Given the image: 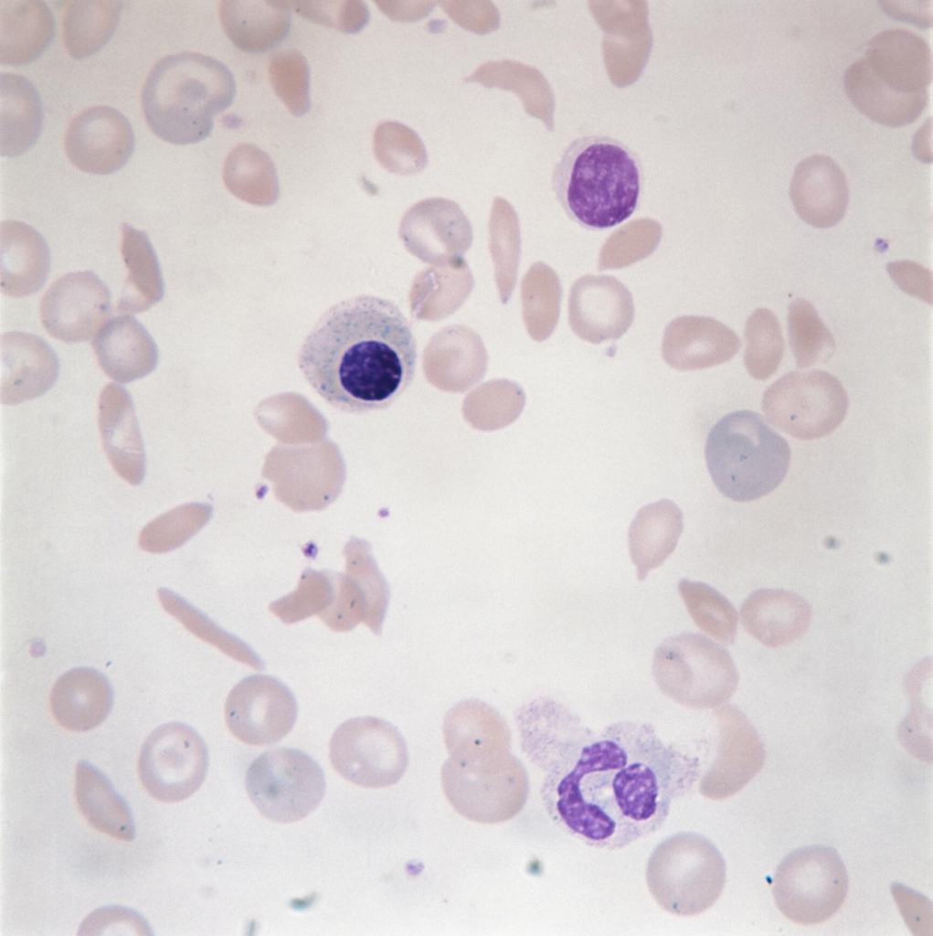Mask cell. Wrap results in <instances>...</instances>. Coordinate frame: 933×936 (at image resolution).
Returning a JSON list of instances; mask_svg holds the SVG:
<instances>
[{"instance_id": "1", "label": "cell", "mask_w": 933, "mask_h": 936, "mask_svg": "<svg viewBox=\"0 0 933 936\" xmlns=\"http://www.w3.org/2000/svg\"><path fill=\"white\" fill-rule=\"evenodd\" d=\"M696 758L648 724L620 721L590 735L547 780L557 821L586 846L622 849L657 831L698 779Z\"/></svg>"}, {"instance_id": "43", "label": "cell", "mask_w": 933, "mask_h": 936, "mask_svg": "<svg viewBox=\"0 0 933 936\" xmlns=\"http://www.w3.org/2000/svg\"><path fill=\"white\" fill-rule=\"evenodd\" d=\"M334 595V575L308 570L292 592L272 601L269 608L283 622L293 623L321 615L331 605Z\"/></svg>"}, {"instance_id": "17", "label": "cell", "mask_w": 933, "mask_h": 936, "mask_svg": "<svg viewBox=\"0 0 933 936\" xmlns=\"http://www.w3.org/2000/svg\"><path fill=\"white\" fill-rule=\"evenodd\" d=\"M134 145L131 123L109 105H95L78 112L69 122L64 140L70 163L92 175H109L122 168Z\"/></svg>"}, {"instance_id": "29", "label": "cell", "mask_w": 933, "mask_h": 936, "mask_svg": "<svg viewBox=\"0 0 933 936\" xmlns=\"http://www.w3.org/2000/svg\"><path fill=\"white\" fill-rule=\"evenodd\" d=\"M290 11L287 1L225 0L218 6L224 32L249 53L266 52L284 40L292 25Z\"/></svg>"}, {"instance_id": "10", "label": "cell", "mask_w": 933, "mask_h": 936, "mask_svg": "<svg viewBox=\"0 0 933 936\" xmlns=\"http://www.w3.org/2000/svg\"><path fill=\"white\" fill-rule=\"evenodd\" d=\"M773 897L780 912L800 925L825 921L843 905L848 875L838 852L825 846L800 847L779 864Z\"/></svg>"}, {"instance_id": "45", "label": "cell", "mask_w": 933, "mask_h": 936, "mask_svg": "<svg viewBox=\"0 0 933 936\" xmlns=\"http://www.w3.org/2000/svg\"><path fill=\"white\" fill-rule=\"evenodd\" d=\"M198 514L192 505L170 510L150 523L141 531L139 547L151 553H164L182 545L193 533Z\"/></svg>"}, {"instance_id": "18", "label": "cell", "mask_w": 933, "mask_h": 936, "mask_svg": "<svg viewBox=\"0 0 933 936\" xmlns=\"http://www.w3.org/2000/svg\"><path fill=\"white\" fill-rule=\"evenodd\" d=\"M569 324L581 339L591 344L619 339L633 323L631 292L617 278L588 274L571 287Z\"/></svg>"}, {"instance_id": "27", "label": "cell", "mask_w": 933, "mask_h": 936, "mask_svg": "<svg viewBox=\"0 0 933 936\" xmlns=\"http://www.w3.org/2000/svg\"><path fill=\"white\" fill-rule=\"evenodd\" d=\"M50 266L48 246L34 228L17 220L0 225V286L5 295L28 296L45 283Z\"/></svg>"}, {"instance_id": "19", "label": "cell", "mask_w": 933, "mask_h": 936, "mask_svg": "<svg viewBox=\"0 0 933 936\" xmlns=\"http://www.w3.org/2000/svg\"><path fill=\"white\" fill-rule=\"evenodd\" d=\"M334 595L318 617L335 632H348L360 622L380 634L389 601V587L367 553L348 558L347 573L334 575Z\"/></svg>"}, {"instance_id": "16", "label": "cell", "mask_w": 933, "mask_h": 936, "mask_svg": "<svg viewBox=\"0 0 933 936\" xmlns=\"http://www.w3.org/2000/svg\"><path fill=\"white\" fill-rule=\"evenodd\" d=\"M111 313L108 286L90 271H73L56 280L40 302L45 330L66 343L89 340Z\"/></svg>"}, {"instance_id": "34", "label": "cell", "mask_w": 933, "mask_h": 936, "mask_svg": "<svg viewBox=\"0 0 933 936\" xmlns=\"http://www.w3.org/2000/svg\"><path fill=\"white\" fill-rule=\"evenodd\" d=\"M121 253L128 275L116 311L121 314L142 313L164 296L157 255L148 235L127 223L122 225Z\"/></svg>"}, {"instance_id": "20", "label": "cell", "mask_w": 933, "mask_h": 936, "mask_svg": "<svg viewBox=\"0 0 933 936\" xmlns=\"http://www.w3.org/2000/svg\"><path fill=\"white\" fill-rule=\"evenodd\" d=\"M59 362L40 336L8 332L0 338V400L15 405L46 393L56 382Z\"/></svg>"}, {"instance_id": "37", "label": "cell", "mask_w": 933, "mask_h": 936, "mask_svg": "<svg viewBox=\"0 0 933 936\" xmlns=\"http://www.w3.org/2000/svg\"><path fill=\"white\" fill-rule=\"evenodd\" d=\"M223 179L229 190L252 201L270 200L278 190L271 158L250 144H239L229 152L223 165Z\"/></svg>"}, {"instance_id": "36", "label": "cell", "mask_w": 933, "mask_h": 936, "mask_svg": "<svg viewBox=\"0 0 933 936\" xmlns=\"http://www.w3.org/2000/svg\"><path fill=\"white\" fill-rule=\"evenodd\" d=\"M444 740L450 752L485 746L511 747L508 727L499 713L477 700H463L446 715Z\"/></svg>"}, {"instance_id": "9", "label": "cell", "mask_w": 933, "mask_h": 936, "mask_svg": "<svg viewBox=\"0 0 933 936\" xmlns=\"http://www.w3.org/2000/svg\"><path fill=\"white\" fill-rule=\"evenodd\" d=\"M652 672L663 694L693 709L725 705L739 678L728 651L699 633L665 638L654 650Z\"/></svg>"}, {"instance_id": "14", "label": "cell", "mask_w": 933, "mask_h": 936, "mask_svg": "<svg viewBox=\"0 0 933 936\" xmlns=\"http://www.w3.org/2000/svg\"><path fill=\"white\" fill-rule=\"evenodd\" d=\"M208 769V751L191 727L169 722L144 740L138 760L140 780L147 792L164 803L187 799L202 785Z\"/></svg>"}, {"instance_id": "8", "label": "cell", "mask_w": 933, "mask_h": 936, "mask_svg": "<svg viewBox=\"0 0 933 936\" xmlns=\"http://www.w3.org/2000/svg\"><path fill=\"white\" fill-rule=\"evenodd\" d=\"M650 894L665 911L693 917L710 909L726 881V861L706 836L681 832L652 851L646 866Z\"/></svg>"}, {"instance_id": "41", "label": "cell", "mask_w": 933, "mask_h": 936, "mask_svg": "<svg viewBox=\"0 0 933 936\" xmlns=\"http://www.w3.org/2000/svg\"><path fill=\"white\" fill-rule=\"evenodd\" d=\"M744 362L747 372L764 380L778 369L784 351L779 322L769 309L758 308L747 318L745 326Z\"/></svg>"}, {"instance_id": "3", "label": "cell", "mask_w": 933, "mask_h": 936, "mask_svg": "<svg viewBox=\"0 0 933 936\" xmlns=\"http://www.w3.org/2000/svg\"><path fill=\"white\" fill-rule=\"evenodd\" d=\"M638 154L609 135H582L555 165L551 186L574 222L588 229L612 228L635 211L642 190Z\"/></svg>"}, {"instance_id": "35", "label": "cell", "mask_w": 933, "mask_h": 936, "mask_svg": "<svg viewBox=\"0 0 933 936\" xmlns=\"http://www.w3.org/2000/svg\"><path fill=\"white\" fill-rule=\"evenodd\" d=\"M122 1H68L62 14V38L69 56L83 59L98 52L113 36Z\"/></svg>"}, {"instance_id": "11", "label": "cell", "mask_w": 933, "mask_h": 936, "mask_svg": "<svg viewBox=\"0 0 933 936\" xmlns=\"http://www.w3.org/2000/svg\"><path fill=\"white\" fill-rule=\"evenodd\" d=\"M245 786L261 815L288 824L303 819L317 808L326 782L322 767L311 756L293 748H277L251 762Z\"/></svg>"}, {"instance_id": "23", "label": "cell", "mask_w": 933, "mask_h": 936, "mask_svg": "<svg viewBox=\"0 0 933 936\" xmlns=\"http://www.w3.org/2000/svg\"><path fill=\"white\" fill-rule=\"evenodd\" d=\"M99 427L103 449L116 473L139 484L145 468L144 447L133 399L120 385L111 383L99 399Z\"/></svg>"}, {"instance_id": "22", "label": "cell", "mask_w": 933, "mask_h": 936, "mask_svg": "<svg viewBox=\"0 0 933 936\" xmlns=\"http://www.w3.org/2000/svg\"><path fill=\"white\" fill-rule=\"evenodd\" d=\"M790 196L801 219L814 228L826 229L843 218L849 189L838 165L831 157L816 154L795 167Z\"/></svg>"}, {"instance_id": "39", "label": "cell", "mask_w": 933, "mask_h": 936, "mask_svg": "<svg viewBox=\"0 0 933 936\" xmlns=\"http://www.w3.org/2000/svg\"><path fill=\"white\" fill-rule=\"evenodd\" d=\"M680 595L695 624L724 644L734 643L738 614L719 591L711 586L689 580L678 583Z\"/></svg>"}, {"instance_id": "15", "label": "cell", "mask_w": 933, "mask_h": 936, "mask_svg": "<svg viewBox=\"0 0 933 936\" xmlns=\"http://www.w3.org/2000/svg\"><path fill=\"white\" fill-rule=\"evenodd\" d=\"M297 712L292 691L277 678L265 675L240 680L225 703L229 731L240 741L255 746L273 744L284 738L292 730Z\"/></svg>"}, {"instance_id": "40", "label": "cell", "mask_w": 933, "mask_h": 936, "mask_svg": "<svg viewBox=\"0 0 933 936\" xmlns=\"http://www.w3.org/2000/svg\"><path fill=\"white\" fill-rule=\"evenodd\" d=\"M788 329L790 345L799 368L813 366L833 354L834 338L808 301L796 298L790 303Z\"/></svg>"}, {"instance_id": "28", "label": "cell", "mask_w": 933, "mask_h": 936, "mask_svg": "<svg viewBox=\"0 0 933 936\" xmlns=\"http://www.w3.org/2000/svg\"><path fill=\"white\" fill-rule=\"evenodd\" d=\"M112 700V688L103 674L89 667H77L63 674L54 684L50 707L63 728L86 731L106 718Z\"/></svg>"}, {"instance_id": "33", "label": "cell", "mask_w": 933, "mask_h": 936, "mask_svg": "<svg viewBox=\"0 0 933 936\" xmlns=\"http://www.w3.org/2000/svg\"><path fill=\"white\" fill-rule=\"evenodd\" d=\"M75 797L95 829L115 839L133 840L135 826L126 802L102 772L84 760L76 766Z\"/></svg>"}, {"instance_id": "6", "label": "cell", "mask_w": 933, "mask_h": 936, "mask_svg": "<svg viewBox=\"0 0 933 936\" xmlns=\"http://www.w3.org/2000/svg\"><path fill=\"white\" fill-rule=\"evenodd\" d=\"M706 465L718 491L737 502L763 497L784 480L790 448L757 412L737 410L710 430L705 447Z\"/></svg>"}, {"instance_id": "13", "label": "cell", "mask_w": 933, "mask_h": 936, "mask_svg": "<svg viewBox=\"0 0 933 936\" xmlns=\"http://www.w3.org/2000/svg\"><path fill=\"white\" fill-rule=\"evenodd\" d=\"M329 758L344 779L373 789L398 782L408 764L407 746L400 732L375 717H359L342 723L332 736Z\"/></svg>"}, {"instance_id": "32", "label": "cell", "mask_w": 933, "mask_h": 936, "mask_svg": "<svg viewBox=\"0 0 933 936\" xmlns=\"http://www.w3.org/2000/svg\"><path fill=\"white\" fill-rule=\"evenodd\" d=\"M43 123L39 93L26 77L0 75V153L15 157L27 152L37 140Z\"/></svg>"}, {"instance_id": "4", "label": "cell", "mask_w": 933, "mask_h": 936, "mask_svg": "<svg viewBox=\"0 0 933 936\" xmlns=\"http://www.w3.org/2000/svg\"><path fill=\"white\" fill-rule=\"evenodd\" d=\"M236 95L231 71L221 61L196 52H180L159 59L142 90V108L151 131L178 145L207 138L215 116L229 107Z\"/></svg>"}, {"instance_id": "26", "label": "cell", "mask_w": 933, "mask_h": 936, "mask_svg": "<svg viewBox=\"0 0 933 936\" xmlns=\"http://www.w3.org/2000/svg\"><path fill=\"white\" fill-rule=\"evenodd\" d=\"M811 618L810 604L800 595L779 589L752 592L740 608L745 630L769 647L788 645L808 630Z\"/></svg>"}, {"instance_id": "44", "label": "cell", "mask_w": 933, "mask_h": 936, "mask_svg": "<svg viewBox=\"0 0 933 936\" xmlns=\"http://www.w3.org/2000/svg\"><path fill=\"white\" fill-rule=\"evenodd\" d=\"M269 76L276 95L295 116L310 109V73L304 56L297 50L275 54L269 65Z\"/></svg>"}, {"instance_id": "24", "label": "cell", "mask_w": 933, "mask_h": 936, "mask_svg": "<svg viewBox=\"0 0 933 936\" xmlns=\"http://www.w3.org/2000/svg\"><path fill=\"white\" fill-rule=\"evenodd\" d=\"M98 363L116 382L126 384L154 370L158 349L147 329L132 314L106 322L91 341Z\"/></svg>"}, {"instance_id": "25", "label": "cell", "mask_w": 933, "mask_h": 936, "mask_svg": "<svg viewBox=\"0 0 933 936\" xmlns=\"http://www.w3.org/2000/svg\"><path fill=\"white\" fill-rule=\"evenodd\" d=\"M523 749L537 760L544 755L556 764L567 761L591 735L562 705L538 698L522 707L516 715Z\"/></svg>"}, {"instance_id": "38", "label": "cell", "mask_w": 933, "mask_h": 936, "mask_svg": "<svg viewBox=\"0 0 933 936\" xmlns=\"http://www.w3.org/2000/svg\"><path fill=\"white\" fill-rule=\"evenodd\" d=\"M157 595L164 609L178 620L191 633L215 646L228 656L246 664L255 670L264 668L262 660L249 645L217 625L178 594L168 589L161 588L157 590Z\"/></svg>"}, {"instance_id": "48", "label": "cell", "mask_w": 933, "mask_h": 936, "mask_svg": "<svg viewBox=\"0 0 933 936\" xmlns=\"http://www.w3.org/2000/svg\"><path fill=\"white\" fill-rule=\"evenodd\" d=\"M887 271L897 286L907 294L932 303V273L918 263L909 261L887 264Z\"/></svg>"}, {"instance_id": "42", "label": "cell", "mask_w": 933, "mask_h": 936, "mask_svg": "<svg viewBox=\"0 0 933 936\" xmlns=\"http://www.w3.org/2000/svg\"><path fill=\"white\" fill-rule=\"evenodd\" d=\"M662 227L652 219L630 222L611 234L601 248L599 270L619 269L650 255L657 247Z\"/></svg>"}, {"instance_id": "7", "label": "cell", "mask_w": 933, "mask_h": 936, "mask_svg": "<svg viewBox=\"0 0 933 936\" xmlns=\"http://www.w3.org/2000/svg\"><path fill=\"white\" fill-rule=\"evenodd\" d=\"M506 747L456 750L441 768L443 792L463 817L482 824L512 819L524 808L529 792L524 765Z\"/></svg>"}, {"instance_id": "12", "label": "cell", "mask_w": 933, "mask_h": 936, "mask_svg": "<svg viewBox=\"0 0 933 936\" xmlns=\"http://www.w3.org/2000/svg\"><path fill=\"white\" fill-rule=\"evenodd\" d=\"M848 405L840 380L822 370L790 372L772 383L762 399L767 420L800 440L832 433L843 420Z\"/></svg>"}, {"instance_id": "31", "label": "cell", "mask_w": 933, "mask_h": 936, "mask_svg": "<svg viewBox=\"0 0 933 936\" xmlns=\"http://www.w3.org/2000/svg\"><path fill=\"white\" fill-rule=\"evenodd\" d=\"M683 528L682 511L671 500L651 503L638 511L628 534L638 580H644L650 570L660 567L673 552Z\"/></svg>"}, {"instance_id": "30", "label": "cell", "mask_w": 933, "mask_h": 936, "mask_svg": "<svg viewBox=\"0 0 933 936\" xmlns=\"http://www.w3.org/2000/svg\"><path fill=\"white\" fill-rule=\"evenodd\" d=\"M56 31L48 5L39 0L0 1V60L20 66L37 59Z\"/></svg>"}, {"instance_id": "47", "label": "cell", "mask_w": 933, "mask_h": 936, "mask_svg": "<svg viewBox=\"0 0 933 936\" xmlns=\"http://www.w3.org/2000/svg\"><path fill=\"white\" fill-rule=\"evenodd\" d=\"M106 933L153 934L150 926L139 913L119 906L104 907L92 911L84 919L79 930L81 935Z\"/></svg>"}, {"instance_id": "5", "label": "cell", "mask_w": 933, "mask_h": 936, "mask_svg": "<svg viewBox=\"0 0 933 936\" xmlns=\"http://www.w3.org/2000/svg\"><path fill=\"white\" fill-rule=\"evenodd\" d=\"M932 57L927 41L904 28H888L868 43L843 75L845 92L864 115L888 126L914 122L927 105Z\"/></svg>"}, {"instance_id": "46", "label": "cell", "mask_w": 933, "mask_h": 936, "mask_svg": "<svg viewBox=\"0 0 933 936\" xmlns=\"http://www.w3.org/2000/svg\"><path fill=\"white\" fill-rule=\"evenodd\" d=\"M290 9L319 25L356 33L367 23L368 9L361 1H287Z\"/></svg>"}, {"instance_id": "21", "label": "cell", "mask_w": 933, "mask_h": 936, "mask_svg": "<svg viewBox=\"0 0 933 936\" xmlns=\"http://www.w3.org/2000/svg\"><path fill=\"white\" fill-rule=\"evenodd\" d=\"M740 347L737 334L712 317L683 315L665 327L662 344L663 360L671 367L697 370L723 364Z\"/></svg>"}, {"instance_id": "2", "label": "cell", "mask_w": 933, "mask_h": 936, "mask_svg": "<svg viewBox=\"0 0 933 936\" xmlns=\"http://www.w3.org/2000/svg\"><path fill=\"white\" fill-rule=\"evenodd\" d=\"M418 345L410 321L392 301L372 294L323 312L305 337L298 367L330 406L361 414L389 407L411 384Z\"/></svg>"}]
</instances>
